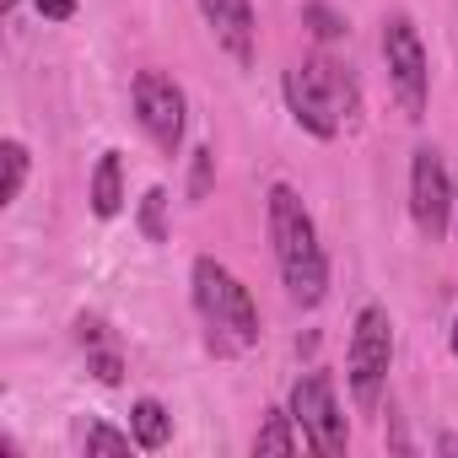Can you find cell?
<instances>
[{
    "label": "cell",
    "mask_w": 458,
    "mask_h": 458,
    "mask_svg": "<svg viewBox=\"0 0 458 458\" xmlns=\"http://www.w3.org/2000/svg\"><path fill=\"white\" fill-rule=\"evenodd\" d=\"M270 243H276L286 297L297 308H318L329 297V259L318 249V226H313V216H308V205L292 183L270 189Z\"/></svg>",
    "instance_id": "6da1fadb"
},
{
    "label": "cell",
    "mask_w": 458,
    "mask_h": 458,
    "mask_svg": "<svg viewBox=\"0 0 458 458\" xmlns=\"http://www.w3.org/2000/svg\"><path fill=\"white\" fill-rule=\"evenodd\" d=\"M189 281H194V308L205 318V345L216 356H243L259 340V308H254L249 286L226 270L221 259H210V254L194 259Z\"/></svg>",
    "instance_id": "7a4b0ae2"
},
{
    "label": "cell",
    "mask_w": 458,
    "mask_h": 458,
    "mask_svg": "<svg viewBox=\"0 0 458 458\" xmlns=\"http://www.w3.org/2000/svg\"><path fill=\"white\" fill-rule=\"evenodd\" d=\"M388 361H394V324H388V313L372 302V308L356 313L351 356H345V367H351V394H356L361 410L377 404V394H383V383H388Z\"/></svg>",
    "instance_id": "3957f363"
},
{
    "label": "cell",
    "mask_w": 458,
    "mask_h": 458,
    "mask_svg": "<svg viewBox=\"0 0 458 458\" xmlns=\"http://www.w3.org/2000/svg\"><path fill=\"white\" fill-rule=\"evenodd\" d=\"M135 119H140V130L151 135V146L162 157H178L183 124H189V103H183L173 76H162V71H140L135 76Z\"/></svg>",
    "instance_id": "277c9868"
},
{
    "label": "cell",
    "mask_w": 458,
    "mask_h": 458,
    "mask_svg": "<svg viewBox=\"0 0 458 458\" xmlns=\"http://www.w3.org/2000/svg\"><path fill=\"white\" fill-rule=\"evenodd\" d=\"M383 60H388V81L399 92V108L410 119L426 114V87H431V71H426V49H420V33L410 17H388L383 22Z\"/></svg>",
    "instance_id": "5b68a950"
},
{
    "label": "cell",
    "mask_w": 458,
    "mask_h": 458,
    "mask_svg": "<svg viewBox=\"0 0 458 458\" xmlns=\"http://www.w3.org/2000/svg\"><path fill=\"white\" fill-rule=\"evenodd\" d=\"M292 415L313 453H345V415L335 404V388L324 372H302L292 383Z\"/></svg>",
    "instance_id": "8992f818"
},
{
    "label": "cell",
    "mask_w": 458,
    "mask_h": 458,
    "mask_svg": "<svg viewBox=\"0 0 458 458\" xmlns=\"http://www.w3.org/2000/svg\"><path fill=\"white\" fill-rule=\"evenodd\" d=\"M410 216L420 226V238H431V243L453 221V178H447V167L431 146H420L415 162H410Z\"/></svg>",
    "instance_id": "52a82bcc"
},
{
    "label": "cell",
    "mask_w": 458,
    "mask_h": 458,
    "mask_svg": "<svg viewBox=\"0 0 458 458\" xmlns=\"http://www.w3.org/2000/svg\"><path fill=\"white\" fill-rule=\"evenodd\" d=\"M286 108H292V119L308 130V135H318V140H335L340 135V108H335V98H329V87L313 76V65H297V71H286Z\"/></svg>",
    "instance_id": "ba28073f"
},
{
    "label": "cell",
    "mask_w": 458,
    "mask_h": 458,
    "mask_svg": "<svg viewBox=\"0 0 458 458\" xmlns=\"http://www.w3.org/2000/svg\"><path fill=\"white\" fill-rule=\"evenodd\" d=\"M199 12H205V28L216 33V44L249 71L254 65V6L249 0H199Z\"/></svg>",
    "instance_id": "9c48e42d"
},
{
    "label": "cell",
    "mask_w": 458,
    "mask_h": 458,
    "mask_svg": "<svg viewBox=\"0 0 458 458\" xmlns=\"http://www.w3.org/2000/svg\"><path fill=\"white\" fill-rule=\"evenodd\" d=\"M124 210V157L119 151H103L98 167H92V216H119Z\"/></svg>",
    "instance_id": "30bf717a"
},
{
    "label": "cell",
    "mask_w": 458,
    "mask_h": 458,
    "mask_svg": "<svg viewBox=\"0 0 458 458\" xmlns=\"http://www.w3.org/2000/svg\"><path fill=\"white\" fill-rule=\"evenodd\" d=\"M130 431H135V447H167V437H173V415L157 404V399H140L135 404V415H130Z\"/></svg>",
    "instance_id": "8fae6325"
},
{
    "label": "cell",
    "mask_w": 458,
    "mask_h": 458,
    "mask_svg": "<svg viewBox=\"0 0 458 458\" xmlns=\"http://www.w3.org/2000/svg\"><path fill=\"white\" fill-rule=\"evenodd\" d=\"M308 65H313V76L329 87V98H335L340 119H351V114H356V81H351V71H345V65H335L329 55H318V60H308Z\"/></svg>",
    "instance_id": "7c38bea8"
},
{
    "label": "cell",
    "mask_w": 458,
    "mask_h": 458,
    "mask_svg": "<svg viewBox=\"0 0 458 458\" xmlns=\"http://www.w3.org/2000/svg\"><path fill=\"white\" fill-rule=\"evenodd\" d=\"M292 420H297L292 410H270V420L254 437V453H297V442H308V437H297Z\"/></svg>",
    "instance_id": "4fadbf2b"
},
{
    "label": "cell",
    "mask_w": 458,
    "mask_h": 458,
    "mask_svg": "<svg viewBox=\"0 0 458 458\" xmlns=\"http://www.w3.org/2000/svg\"><path fill=\"white\" fill-rule=\"evenodd\" d=\"M0 162H6L0 205H17V194H22V183H28V146H22V140H6V146H0Z\"/></svg>",
    "instance_id": "5bb4252c"
},
{
    "label": "cell",
    "mask_w": 458,
    "mask_h": 458,
    "mask_svg": "<svg viewBox=\"0 0 458 458\" xmlns=\"http://www.w3.org/2000/svg\"><path fill=\"white\" fill-rule=\"evenodd\" d=\"M140 233L151 243L167 238V189H146V199H140Z\"/></svg>",
    "instance_id": "9a60e30c"
},
{
    "label": "cell",
    "mask_w": 458,
    "mask_h": 458,
    "mask_svg": "<svg viewBox=\"0 0 458 458\" xmlns=\"http://www.w3.org/2000/svg\"><path fill=\"white\" fill-rule=\"evenodd\" d=\"M302 22L313 28V38H318V44H335V38H345V17H340V12H329L324 0L302 6Z\"/></svg>",
    "instance_id": "2e32d148"
},
{
    "label": "cell",
    "mask_w": 458,
    "mask_h": 458,
    "mask_svg": "<svg viewBox=\"0 0 458 458\" xmlns=\"http://www.w3.org/2000/svg\"><path fill=\"white\" fill-rule=\"evenodd\" d=\"M81 442H87V453H130V442H135V431H114V426H103V420H92Z\"/></svg>",
    "instance_id": "e0dca14e"
},
{
    "label": "cell",
    "mask_w": 458,
    "mask_h": 458,
    "mask_svg": "<svg viewBox=\"0 0 458 458\" xmlns=\"http://www.w3.org/2000/svg\"><path fill=\"white\" fill-rule=\"evenodd\" d=\"M210 173H216V151L199 146L194 151V173H189V199H205L210 194Z\"/></svg>",
    "instance_id": "ac0fdd59"
},
{
    "label": "cell",
    "mask_w": 458,
    "mask_h": 458,
    "mask_svg": "<svg viewBox=\"0 0 458 458\" xmlns=\"http://www.w3.org/2000/svg\"><path fill=\"white\" fill-rule=\"evenodd\" d=\"M92 372H98V383H119V377H124V361H119V351H108V345H92Z\"/></svg>",
    "instance_id": "d6986e66"
},
{
    "label": "cell",
    "mask_w": 458,
    "mask_h": 458,
    "mask_svg": "<svg viewBox=\"0 0 458 458\" xmlns=\"http://www.w3.org/2000/svg\"><path fill=\"white\" fill-rule=\"evenodd\" d=\"M44 22H71L76 17V0H33Z\"/></svg>",
    "instance_id": "ffe728a7"
},
{
    "label": "cell",
    "mask_w": 458,
    "mask_h": 458,
    "mask_svg": "<svg viewBox=\"0 0 458 458\" xmlns=\"http://www.w3.org/2000/svg\"><path fill=\"white\" fill-rule=\"evenodd\" d=\"M76 335H81V345H87V351H92V345H103V324H98V318H81V324H76Z\"/></svg>",
    "instance_id": "44dd1931"
},
{
    "label": "cell",
    "mask_w": 458,
    "mask_h": 458,
    "mask_svg": "<svg viewBox=\"0 0 458 458\" xmlns=\"http://www.w3.org/2000/svg\"><path fill=\"white\" fill-rule=\"evenodd\" d=\"M453 356H458V324H453Z\"/></svg>",
    "instance_id": "7402d4cb"
},
{
    "label": "cell",
    "mask_w": 458,
    "mask_h": 458,
    "mask_svg": "<svg viewBox=\"0 0 458 458\" xmlns=\"http://www.w3.org/2000/svg\"><path fill=\"white\" fill-rule=\"evenodd\" d=\"M453 216H458V183H453Z\"/></svg>",
    "instance_id": "603a6c76"
}]
</instances>
